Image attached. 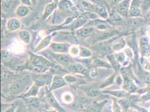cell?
I'll return each mask as SVG.
<instances>
[{"mask_svg":"<svg viewBox=\"0 0 150 112\" xmlns=\"http://www.w3.org/2000/svg\"><path fill=\"white\" fill-rule=\"evenodd\" d=\"M98 49L99 51H100L101 53H107L108 55H110V53H111L112 52V44L106 42L100 43L99 44Z\"/></svg>","mask_w":150,"mask_h":112,"instance_id":"7402d4cb","label":"cell"},{"mask_svg":"<svg viewBox=\"0 0 150 112\" xmlns=\"http://www.w3.org/2000/svg\"><path fill=\"white\" fill-rule=\"evenodd\" d=\"M13 74L6 68H2L1 69V80L2 81H10L13 78Z\"/></svg>","mask_w":150,"mask_h":112,"instance_id":"83f0119b","label":"cell"},{"mask_svg":"<svg viewBox=\"0 0 150 112\" xmlns=\"http://www.w3.org/2000/svg\"><path fill=\"white\" fill-rule=\"evenodd\" d=\"M107 103L108 100H106L100 102H95L92 106L88 108L85 112H101Z\"/></svg>","mask_w":150,"mask_h":112,"instance_id":"e0dca14e","label":"cell"},{"mask_svg":"<svg viewBox=\"0 0 150 112\" xmlns=\"http://www.w3.org/2000/svg\"><path fill=\"white\" fill-rule=\"evenodd\" d=\"M148 112H150V106L149 108V109H148Z\"/></svg>","mask_w":150,"mask_h":112,"instance_id":"9f6ffc18","label":"cell"},{"mask_svg":"<svg viewBox=\"0 0 150 112\" xmlns=\"http://www.w3.org/2000/svg\"><path fill=\"white\" fill-rule=\"evenodd\" d=\"M59 6L63 10H69L74 11L75 7L73 4L68 0H62L59 2Z\"/></svg>","mask_w":150,"mask_h":112,"instance_id":"f546056e","label":"cell"},{"mask_svg":"<svg viewBox=\"0 0 150 112\" xmlns=\"http://www.w3.org/2000/svg\"><path fill=\"white\" fill-rule=\"evenodd\" d=\"M99 89H100L91 86V87H87L86 90H83L86 92V93L87 94L88 96L95 98V97H97L99 95L100 91Z\"/></svg>","mask_w":150,"mask_h":112,"instance_id":"d6a6232c","label":"cell"},{"mask_svg":"<svg viewBox=\"0 0 150 112\" xmlns=\"http://www.w3.org/2000/svg\"><path fill=\"white\" fill-rule=\"evenodd\" d=\"M19 37L20 39L25 44L30 43L31 41V34L26 30L19 31Z\"/></svg>","mask_w":150,"mask_h":112,"instance_id":"4316f807","label":"cell"},{"mask_svg":"<svg viewBox=\"0 0 150 112\" xmlns=\"http://www.w3.org/2000/svg\"><path fill=\"white\" fill-rule=\"evenodd\" d=\"M141 9L143 15H146L150 9V0H142Z\"/></svg>","mask_w":150,"mask_h":112,"instance_id":"d590c367","label":"cell"},{"mask_svg":"<svg viewBox=\"0 0 150 112\" xmlns=\"http://www.w3.org/2000/svg\"><path fill=\"white\" fill-rule=\"evenodd\" d=\"M115 81L117 82V84L119 85H122L123 84V79L122 76L119 74V75H117L116 76V79H115Z\"/></svg>","mask_w":150,"mask_h":112,"instance_id":"f6af8a7d","label":"cell"},{"mask_svg":"<svg viewBox=\"0 0 150 112\" xmlns=\"http://www.w3.org/2000/svg\"><path fill=\"white\" fill-rule=\"evenodd\" d=\"M29 106L33 108H38L40 106V100L37 96H33L29 98H23Z\"/></svg>","mask_w":150,"mask_h":112,"instance_id":"f1b7e54d","label":"cell"},{"mask_svg":"<svg viewBox=\"0 0 150 112\" xmlns=\"http://www.w3.org/2000/svg\"><path fill=\"white\" fill-rule=\"evenodd\" d=\"M52 78L53 77L50 75V74L44 73L40 74L34 79V84L39 87L43 86L48 84L51 83Z\"/></svg>","mask_w":150,"mask_h":112,"instance_id":"ba28073f","label":"cell"},{"mask_svg":"<svg viewBox=\"0 0 150 112\" xmlns=\"http://www.w3.org/2000/svg\"><path fill=\"white\" fill-rule=\"evenodd\" d=\"M70 45L67 43H51L50 48L52 52L57 54H66L69 53Z\"/></svg>","mask_w":150,"mask_h":112,"instance_id":"8992f818","label":"cell"},{"mask_svg":"<svg viewBox=\"0 0 150 112\" xmlns=\"http://www.w3.org/2000/svg\"><path fill=\"white\" fill-rule=\"evenodd\" d=\"M132 0H123L117 5V11L121 16L129 15V10Z\"/></svg>","mask_w":150,"mask_h":112,"instance_id":"8fae6325","label":"cell"},{"mask_svg":"<svg viewBox=\"0 0 150 112\" xmlns=\"http://www.w3.org/2000/svg\"><path fill=\"white\" fill-rule=\"evenodd\" d=\"M109 27V25L106 23L101 21L100 23H98L96 24V28L100 30H106Z\"/></svg>","mask_w":150,"mask_h":112,"instance_id":"b9f144b4","label":"cell"},{"mask_svg":"<svg viewBox=\"0 0 150 112\" xmlns=\"http://www.w3.org/2000/svg\"><path fill=\"white\" fill-rule=\"evenodd\" d=\"M123 82L122 85L123 89L130 94L137 93L139 88L135 81L129 77H123Z\"/></svg>","mask_w":150,"mask_h":112,"instance_id":"5b68a950","label":"cell"},{"mask_svg":"<svg viewBox=\"0 0 150 112\" xmlns=\"http://www.w3.org/2000/svg\"><path fill=\"white\" fill-rule=\"evenodd\" d=\"M31 2H32V4L33 5H35L36 4V2H37V0H31Z\"/></svg>","mask_w":150,"mask_h":112,"instance_id":"f5cc1de1","label":"cell"},{"mask_svg":"<svg viewBox=\"0 0 150 112\" xmlns=\"http://www.w3.org/2000/svg\"><path fill=\"white\" fill-rule=\"evenodd\" d=\"M52 39V35H48L47 37H44L39 43L36 46L34 52H37L40 50L45 49L48 46H50L51 44V41Z\"/></svg>","mask_w":150,"mask_h":112,"instance_id":"5bb4252c","label":"cell"},{"mask_svg":"<svg viewBox=\"0 0 150 112\" xmlns=\"http://www.w3.org/2000/svg\"><path fill=\"white\" fill-rule=\"evenodd\" d=\"M118 102L123 111L127 112L130 108H131V103L127 98L119 99L118 100Z\"/></svg>","mask_w":150,"mask_h":112,"instance_id":"4dcf8cb0","label":"cell"},{"mask_svg":"<svg viewBox=\"0 0 150 112\" xmlns=\"http://www.w3.org/2000/svg\"><path fill=\"white\" fill-rule=\"evenodd\" d=\"M21 2L24 5L28 6H31L33 5L31 0H21Z\"/></svg>","mask_w":150,"mask_h":112,"instance_id":"7dc6e473","label":"cell"},{"mask_svg":"<svg viewBox=\"0 0 150 112\" xmlns=\"http://www.w3.org/2000/svg\"><path fill=\"white\" fill-rule=\"evenodd\" d=\"M30 82V78L29 76H24L14 81L11 85L9 92L13 96H18L23 93Z\"/></svg>","mask_w":150,"mask_h":112,"instance_id":"6da1fadb","label":"cell"},{"mask_svg":"<svg viewBox=\"0 0 150 112\" xmlns=\"http://www.w3.org/2000/svg\"><path fill=\"white\" fill-rule=\"evenodd\" d=\"M94 13H97L101 18L105 20L109 19V18L106 6L102 5L94 4Z\"/></svg>","mask_w":150,"mask_h":112,"instance_id":"2e32d148","label":"cell"},{"mask_svg":"<svg viewBox=\"0 0 150 112\" xmlns=\"http://www.w3.org/2000/svg\"><path fill=\"white\" fill-rule=\"evenodd\" d=\"M117 75V73H114V74L111 75L110 77H109L108 78L106 79L104 81H103L101 82V84H100L99 88L100 89H104L105 87L112 85V84H114V82L115 81V79H116Z\"/></svg>","mask_w":150,"mask_h":112,"instance_id":"484cf974","label":"cell"},{"mask_svg":"<svg viewBox=\"0 0 150 112\" xmlns=\"http://www.w3.org/2000/svg\"><path fill=\"white\" fill-rule=\"evenodd\" d=\"M46 100L49 105L52 106L53 109L57 110L59 112H66L62 107L61 106L60 104L56 99V97L52 93V91H48L46 94Z\"/></svg>","mask_w":150,"mask_h":112,"instance_id":"52a82bcc","label":"cell"},{"mask_svg":"<svg viewBox=\"0 0 150 112\" xmlns=\"http://www.w3.org/2000/svg\"><path fill=\"white\" fill-rule=\"evenodd\" d=\"M132 112H139L137 110H135V111H133Z\"/></svg>","mask_w":150,"mask_h":112,"instance_id":"6f0895ef","label":"cell"},{"mask_svg":"<svg viewBox=\"0 0 150 112\" xmlns=\"http://www.w3.org/2000/svg\"><path fill=\"white\" fill-rule=\"evenodd\" d=\"M109 19L110 21L113 23H120L122 22L123 20V17L118 13H113L109 16Z\"/></svg>","mask_w":150,"mask_h":112,"instance_id":"74e56055","label":"cell"},{"mask_svg":"<svg viewBox=\"0 0 150 112\" xmlns=\"http://www.w3.org/2000/svg\"><path fill=\"white\" fill-rule=\"evenodd\" d=\"M107 58L109 60V62L110 65L112 66V69H114L116 73L119 72L120 69V65L117 61V59L115 58L114 55L110 54L107 56Z\"/></svg>","mask_w":150,"mask_h":112,"instance_id":"cb8c5ba5","label":"cell"},{"mask_svg":"<svg viewBox=\"0 0 150 112\" xmlns=\"http://www.w3.org/2000/svg\"><path fill=\"white\" fill-rule=\"evenodd\" d=\"M15 106H10L9 108H7L4 111V112H15Z\"/></svg>","mask_w":150,"mask_h":112,"instance_id":"c3c4849f","label":"cell"},{"mask_svg":"<svg viewBox=\"0 0 150 112\" xmlns=\"http://www.w3.org/2000/svg\"><path fill=\"white\" fill-rule=\"evenodd\" d=\"M56 4L55 2H52L49 4L45 8L44 13L42 16V19L45 20L47 19L50 14L53 12V11L55 10L56 7Z\"/></svg>","mask_w":150,"mask_h":112,"instance_id":"d4e9b609","label":"cell"},{"mask_svg":"<svg viewBox=\"0 0 150 112\" xmlns=\"http://www.w3.org/2000/svg\"><path fill=\"white\" fill-rule=\"evenodd\" d=\"M15 112H23L21 110H19V109H17V111Z\"/></svg>","mask_w":150,"mask_h":112,"instance_id":"11a10c76","label":"cell"},{"mask_svg":"<svg viewBox=\"0 0 150 112\" xmlns=\"http://www.w3.org/2000/svg\"><path fill=\"white\" fill-rule=\"evenodd\" d=\"M94 31V27L93 26H87L83 27L81 29H79L76 31L77 35L80 37L85 38L89 35L92 32Z\"/></svg>","mask_w":150,"mask_h":112,"instance_id":"44dd1931","label":"cell"},{"mask_svg":"<svg viewBox=\"0 0 150 112\" xmlns=\"http://www.w3.org/2000/svg\"><path fill=\"white\" fill-rule=\"evenodd\" d=\"M21 25V23L19 19L16 18H11L7 21L6 23V28L8 31H16L20 28Z\"/></svg>","mask_w":150,"mask_h":112,"instance_id":"9a60e30c","label":"cell"},{"mask_svg":"<svg viewBox=\"0 0 150 112\" xmlns=\"http://www.w3.org/2000/svg\"><path fill=\"white\" fill-rule=\"evenodd\" d=\"M67 82L65 81L64 77L58 75H54L52 78L50 90L52 91L59 88L66 86Z\"/></svg>","mask_w":150,"mask_h":112,"instance_id":"9c48e42d","label":"cell"},{"mask_svg":"<svg viewBox=\"0 0 150 112\" xmlns=\"http://www.w3.org/2000/svg\"><path fill=\"white\" fill-rule=\"evenodd\" d=\"M43 112H59L57 110L53 109L52 110H50V111H44Z\"/></svg>","mask_w":150,"mask_h":112,"instance_id":"816d5d0a","label":"cell"},{"mask_svg":"<svg viewBox=\"0 0 150 112\" xmlns=\"http://www.w3.org/2000/svg\"><path fill=\"white\" fill-rule=\"evenodd\" d=\"M146 35L148 37L149 39V41L150 43V26H148L146 29Z\"/></svg>","mask_w":150,"mask_h":112,"instance_id":"f907efd6","label":"cell"},{"mask_svg":"<svg viewBox=\"0 0 150 112\" xmlns=\"http://www.w3.org/2000/svg\"><path fill=\"white\" fill-rule=\"evenodd\" d=\"M62 99L64 103L66 104H69L73 101L74 97L72 94L70 93H66L63 94Z\"/></svg>","mask_w":150,"mask_h":112,"instance_id":"8d00e7d4","label":"cell"},{"mask_svg":"<svg viewBox=\"0 0 150 112\" xmlns=\"http://www.w3.org/2000/svg\"><path fill=\"white\" fill-rule=\"evenodd\" d=\"M141 95L138 93L131 94L129 95V96L127 98L129 101L131 102L132 104H136L137 102H139Z\"/></svg>","mask_w":150,"mask_h":112,"instance_id":"f35d334b","label":"cell"},{"mask_svg":"<svg viewBox=\"0 0 150 112\" xmlns=\"http://www.w3.org/2000/svg\"><path fill=\"white\" fill-rule=\"evenodd\" d=\"M90 1V2H93L95 5H102L106 6L107 5V2L106 0H88Z\"/></svg>","mask_w":150,"mask_h":112,"instance_id":"7bdbcfd3","label":"cell"},{"mask_svg":"<svg viewBox=\"0 0 150 112\" xmlns=\"http://www.w3.org/2000/svg\"><path fill=\"white\" fill-rule=\"evenodd\" d=\"M30 55V62L33 65L38 66L40 67H43L49 69H56V66L48 60L42 56L34 55L33 53H29Z\"/></svg>","mask_w":150,"mask_h":112,"instance_id":"3957f363","label":"cell"},{"mask_svg":"<svg viewBox=\"0 0 150 112\" xmlns=\"http://www.w3.org/2000/svg\"><path fill=\"white\" fill-rule=\"evenodd\" d=\"M123 0H110L112 4L114 5H118L120 2H122Z\"/></svg>","mask_w":150,"mask_h":112,"instance_id":"681fc988","label":"cell"},{"mask_svg":"<svg viewBox=\"0 0 150 112\" xmlns=\"http://www.w3.org/2000/svg\"><path fill=\"white\" fill-rule=\"evenodd\" d=\"M40 87L37 86L35 84H34L30 87L28 90L23 94V98H29V97H33V96H37L38 94L39 93Z\"/></svg>","mask_w":150,"mask_h":112,"instance_id":"603a6c76","label":"cell"},{"mask_svg":"<svg viewBox=\"0 0 150 112\" xmlns=\"http://www.w3.org/2000/svg\"><path fill=\"white\" fill-rule=\"evenodd\" d=\"M92 52L87 48L82 46H80V53L79 56L82 58H88L92 56Z\"/></svg>","mask_w":150,"mask_h":112,"instance_id":"836d02e7","label":"cell"},{"mask_svg":"<svg viewBox=\"0 0 150 112\" xmlns=\"http://www.w3.org/2000/svg\"><path fill=\"white\" fill-rule=\"evenodd\" d=\"M112 111L113 112H122V109L119 105L117 100L112 99Z\"/></svg>","mask_w":150,"mask_h":112,"instance_id":"ab89813d","label":"cell"},{"mask_svg":"<svg viewBox=\"0 0 150 112\" xmlns=\"http://www.w3.org/2000/svg\"><path fill=\"white\" fill-rule=\"evenodd\" d=\"M127 46V43L125 38L120 37L112 42V52H115L117 53L124 50Z\"/></svg>","mask_w":150,"mask_h":112,"instance_id":"30bf717a","label":"cell"},{"mask_svg":"<svg viewBox=\"0 0 150 112\" xmlns=\"http://www.w3.org/2000/svg\"><path fill=\"white\" fill-rule=\"evenodd\" d=\"M67 67L69 71L73 74H79L85 76H88L90 74L88 69L81 63H72Z\"/></svg>","mask_w":150,"mask_h":112,"instance_id":"277c9868","label":"cell"},{"mask_svg":"<svg viewBox=\"0 0 150 112\" xmlns=\"http://www.w3.org/2000/svg\"><path fill=\"white\" fill-rule=\"evenodd\" d=\"M54 2H55L56 4L58 2V1H59V0H54Z\"/></svg>","mask_w":150,"mask_h":112,"instance_id":"db71d44e","label":"cell"},{"mask_svg":"<svg viewBox=\"0 0 150 112\" xmlns=\"http://www.w3.org/2000/svg\"><path fill=\"white\" fill-rule=\"evenodd\" d=\"M31 12V9L29 6L25 5H21L18 7L16 10V13L19 18H24Z\"/></svg>","mask_w":150,"mask_h":112,"instance_id":"ffe728a7","label":"cell"},{"mask_svg":"<svg viewBox=\"0 0 150 112\" xmlns=\"http://www.w3.org/2000/svg\"><path fill=\"white\" fill-rule=\"evenodd\" d=\"M87 23H88V20L86 19H83V18L78 19L75 20V21L73 23L72 25L71 26V28L72 30H79L80 28H81L82 26L85 25Z\"/></svg>","mask_w":150,"mask_h":112,"instance_id":"1f68e13d","label":"cell"},{"mask_svg":"<svg viewBox=\"0 0 150 112\" xmlns=\"http://www.w3.org/2000/svg\"><path fill=\"white\" fill-rule=\"evenodd\" d=\"M53 57L59 63L68 66L70 64H71L72 62V60L70 56H67L65 54H57L54 53L53 54Z\"/></svg>","mask_w":150,"mask_h":112,"instance_id":"7c38bea8","label":"cell"},{"mask_svg":"<svg viewBox=\"0 0 150 112\" xmlns=\"http://www.w3.org/2000/svg\"><path fill=\"white\" fill-rule=\"evenodd\" d=\"M4 1H5V0H4Z\"/></svg>","mask_w":150,"mask_h":112,"instance_id":"680465c9","label":"cell"},{"mask_svg":"<svg viewBox=\"0 0 150 112\" xmlns=\"http://www.w3.org/2000/svg\"><path fill=\"white\" fill-rule=\"evenodd\" d=\"M93 65L96 67H103L106 69H112V66L109 62L100 58H96L92 62Z\"/></svg>","mask_w":150,"mask_h":112,"instance_id":"d6986e66","label":"cell"},{"mask_svg":"<svg viewBox=\"0 0 150 112\" xmlns=\"http://www.w3.org/2000/svg\"><path fill=\"white\" fill-rule=\"evenodd\" d=\"M138 51L140 57V62L142 65L144 59H147L150 61V43L149 39L146 35H144L139 39Z\"/></svg>","mask_w":150,"mask_h":112,"instance_id":"7a4b0ae2","label":"cell"},{"mask_svg":"<svg viewBox=\"0 0 150 112\" xmlns=\"http://www.w3.org/2000/svg\"><path fill=\"white\" fill-rule=\"evenodd\" d=\"M63 77L65 81H66L67 83H75L77 81V78L74 75L67 74L65 75Z\"/></svg>","mask_w":150,"mask_h":112,"instance_id":"60d3db41","label":"cell"},{"mask_svg":"<svg viewBox=\"0 0 150 112\" xmlns=\"http://www.w3.org/2000/svg\"><path fill=\"white\" fill-rule=\"evenodd\" d=\"M8 56H9V53L8 52H7L6 50H2V51H1V60H2V61L7 60L8 58Z\"/></svg>","mask_w":150,"mask_h":112,"instance_id":"ee69618b","label":"cell"},{"mask_svg":"<svg viewBox=\"0 0 150 112\" xmlns=\"http://www.w3.org/2000/svg\"><path fill=\"white\" fill-rule=\"evenodd\" d=\"M144 70L149 73H150V61L145 63L144 65Z\"/></svg>","mask_w":150,"mask_h":112,"instance_id":"bcb514c9","label":"cell"},{"mask_svg":"<svg viewBox=\"0 0 150 112\" xmlns=\"http://www.w3.org/2000/svg\"><path fill=\"white\" fill-rule=\"evenodd\" d=\"M103 93L107 94L108 95H112L118 99L128 98L130 95V94L128 93L127 91H126L123 89L115 90H106V91H104Z\"/></svg>","mask_w":150,"mask_h":112,"instance_id":"4fadbf2b","label":"cell"},{"mask_svg":"<svg viewBox=\"0 0 150 112\" xmlns=\"http://www.w3.org/2000/svg\"><path fill=\"white\" fill-rule=\"evenodd\" d=\"M70 56L75 57L79 56L80 53V46L77 45H72L70 46L69 51Z\"/></svg>","mask_w":150,"mask_h":112,"instance_id":"e575fe53","label":"cell"},{"mask_svg":"<svg viewBox=\"0 0 150 112\" xmlns=\"http://www.w3.org/2000/svg\"><path fill=\"white\" fill-rule=\"evenodd\" d=\"M16 0H5L1 5L2 10L5 13L10 12L16 5Z\"/></svg>","mask_w":150,"mask_h":112,"instance_id":"ac0fdd59","label":"cell"}]
</instances>
